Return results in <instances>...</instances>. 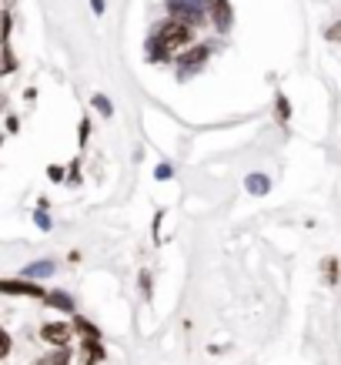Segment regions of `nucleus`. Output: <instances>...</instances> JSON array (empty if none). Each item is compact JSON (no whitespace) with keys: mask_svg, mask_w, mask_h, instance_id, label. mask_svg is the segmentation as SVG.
I'll use <instances>...</instances> for the list:
<instances>
[{"mask_svg":"<svg viewBox=\"0 0 341 365\" xmlns=\"http://www.w3.org/2000/svg\"><path fill=\"white\" fill-rule=\"evenodd\" d=\"M34 221H37V228H44V231H51V218H47V212H44V204H40V212L34 214Z\"/></svg>","mask_w":341,"mask_h":365,"instance_id":"f3484780","label":"nucleus"},{"mask_svg":"<svg viewBox=\"0 0 341 365\" xmlns=\"http://www.w3.org/2000/svg\"><path fill=\"white\" fill-rule=\"evenodd\" d=\"M71 332H74V325H64V322H47V325L40 328L44 342H51L54 349H64V345H71Z\"/></svg>","mask_w":341,"mask_h":365,"instance_id":"39448f33","label":"nucleus"},{"mask_svg":"<svg viewBox=\"0 0 341 365\" xmlns=\"http://www.w3.org/2000/svg\"><path fill=\"white\" fill-rule=\"evenodd\" d=\"M208 57H211V44H194L188 54H181L177 57V81H188L191 74H198Z\"/></svg>","mask_w":341,"mask_h":365,"instance_id":"f03ea898","label":"nucleus"},{"mask_svg":"<svg viewBox=\"0 0 341 365\" xmlns=\"http://www.w3.org/2000/svg\"><path fill=\"white\" fill-rule=\"evenodd\" d=\"M328 37H331V40H341V24L331 27V30H328Z\"/></svg>","mask_w":341,"mask_h":365,"instance_id":"5701e85b","label":"nucleus"},{"mask_svg":"<svg viewBox=\"0 0 341 365\" xmlns=\"http://www.w3.org/2000/svg\"><path fill=\"white\" fill-rule=\"evenodd\" d=\"M211 21H215L217 34H227L234 24V11H231V0H211Z\"/></svg>","mask_w":341,"mask_h":365,"instance_id":"423d86ee","label":"nucleus"},{"mask_svg":"<svg viewBox=\"0 0 341 365\" xmlns=\"http://www.w3.org/2000/svg\"><path fill=\"white\" fill-rule=\"evenodd\" d=\"M244 188H248V195H268V191H271V178L268 175H248L244 178Z\"/></svg>","mask_w":341,"mask_h":365,"instance_id":"6e6552de","label":"nucleus"},{"mask_svg":"<svg viewBox=\"0 0 341 365\" xmlns=\"http://www.w3.org/2000/svg\"><path fill=\"white\" fill-rule=\"evenodd\" d=\"M90 7H94V13L101 17V13H104V0H90Z\"/></svg>","mask_w":341,"mask_h":365,"instance_id":"b1692460","label":"nucleus"},{"mask_svg":"<svg viewBox=\"0 0 341 365\" xmlns=\"http://www.w3.org/2000/svg\"><path fill=\"white\" fill-rule=\"evenodd\" d=\"M37 365H71V349L64 345V349H57V352H51V355H44Z\"/></svg>","mask_w":341,"mask_h":365,"instance_id":"9b49d317","label":"nucleus"},{"mask_svg":"<svg viewBox=\"0 0 341 365\" xmlns=\"http://www.w3.org/2000/svg\"><path fill=\"white\" fill-rule=\"evenodd\" d=\"M47 178H51V181H64V168L51 164V168H47Z\"/></svg>","mask_w":341,"mask_h":365,"instance_id":"aec40b11","label":"nucleus"},{"mask_svg":"<svg viewBox=\"0 0 341 365\" xmlns=\"http://www.w3.org/2000/svg\"><path fill=\"white\" fill-rule=\"evenodd\" d=\"M74 332H80V335H88V339H101V328L90 325L88 318H74Z\"/></svg>","mask_w":341,"mask_h":365,"instance_id":"f8f14e48","label":"nucleus"},{"mask_svg":"<svg viewBox=\"0 0 341 365\" xmlns=\"http://www.w3.org/2000/svg\"><path fill=\"white\" fill-rule=\"evenodd\" d=\"M88 134H90V121L88 117H80V127H77V141H80V148L88 144Z\"/></svg>","mask_w":341,"mask_h":365,"instance_id":"dca6fc26","label":"nucleus"},{"mask_svg":"<svg viewBox=\"0 0 341 365\" xmlns=\"http://www.w3.org/2000/svg\"><path fill=\"white\" fill-rule=\"evenodd\" d=\"M140 289L151 295V272H140Z\"/></svg>","mask_w":341,"mask_h":365,"instance_id":"412c9836","label":"nucleus"},{"mask_svg":"<svg viewBox=\"0 0 341 365\" xmlns=\"http://www.w3.org/2000/svg\"><path fill=\"white\" fill-rule=\"evenodd\" d=\"M167 11H171V17L174 21H184V24H201V0H167Z\"/></svg>","mask_w":341,"mask_h":365,"instance_id":"7ed1b4c3","label":"nucleus"},{"mask_svg":"<svg viewBox=\"0 0 341 365\" xmlns=\"http://www.w3.org/2000/svg\"><path fill=\"white\" fill-rule=\"evenodd\" d=\"M44 305L61 308V312H74V299H71L67 291H47V295H44Z\"/></svg>","mask_w":341,"mask_h":365,"instance_id":"0eeeda50","label":"nucleus"},{"mask_svg":"<svg viewBox=\"0 0 341 365\" xmlns=\"http://www.w3.org/2000/svg\"><path fill=\"white\" fill-rule=\"evenodd\" d=\"M0 291L4 295H30V299H44L47 291L40 289L37 282H30V278H4L0 282Z\"/></svg>","mask_w":341,"mask_h":365,"instance_id":"20e7f679","label":"nucleus"},{"mask_svg":"<svg viewBox=\"0 0 341 365\" xmlns=\"http://www.w3.org/2000/svg\"><path fill=\"white\" fill-rule=\"evenodd\" d=\"M13 67H17V57H13V51H11V40L4 44V74H11Z\"/></svg>","mask_w":341,"mask_h":365,"instance_id":"2eb2a0df","label":"nucleus"},{"mask_svg":"<svg viewBox=\"0 0 341 365\" xmlns=\"http://www.w3.org/2000/svg\"><path fill=\"white\" fill-rule=\"evenodd\" d=\"M325 272H328V282L335 285V282H338V262H335V258H328V262H325Z\"/></svg>","mask_w":341,"mask_h":365,"instance_id":"a211bd4d","label":"nucleus"},{"mask_svg":"<svg viewBox=\"0 0 341 365\" xmlns=\"http://www.w3.org/2000/svg\"><path fill=\"white\" fill-rule=\"evenodd\" d=\"M154 178H157V181L171 178V164H157V168H154Z\"/></svg>","mask_w":341,"mask_h":365,"instance_id":"6ab92c4d","label":"nucleus"},{"mask_svg":"<svg viewBox=\"0 0 341 365\" xmlns=\"http://www.w3.org/2000/svg\"><path fill=\"white\" fill-rule=\"evenodd\" d=\"M90 104H94V108H97V111H101L104 117H111V114H114V104L107 101L104 94H94V101H90Z\"/></svg>","mask_w":341,"mask_h":365,"instance_id":"4468645a","label":"nucleus"},{"mask_svg":"<svg viewBox=\"0 0 341 365\" xmlns=\"http://www.w3.org/2000/svg\"><path fill=\"white\" fill-rule=\"evenodd\" d=\"M275 114H278V121H281V124H288V117H291V104H288V98H285V94H278V98H275Z\"/></svg>","mask_w":341,"mask_h":365,"instance_id":"ddd939ff","label":"nucleus"},{"mask_svg":"<svg viewBox=\"0 0 341 365\" xmlns=\"http://www.w3.org/2000/svg\"><path fill=\"white\" fill-rule=\"evenodd\" d=\"M0 342H4V345H0V355H7V352H11V335L4 332V335H0Z\"/></svg>","mask_w":341,"mask_h":365,"instance_id":"4be33fe9","label":"nucleus"},{"mask_svg":"<svg viewBox=\"0 0 341 365\" xmlns=\"http://www.w3.org/2000/svg\"><path fill=\"white\" fill-rule=\"evenodd\" d=\"M84 345V362H101L104 355V349H101V339H88V342H80Z\"/></svg>","mask_w":341,"mask_h":365,"instance_id":"1a4fd4ad","label":"nucleus"},{"mask_svg":"<svg viewBox=\"0 0 341 365\" xmlns=\"http://www.w3.org/2000/svg\"><path fill=\"white\" fill-rule=\"evenodd\" d=\"M191 40H194V27L184 24V21H164L161 24V30H157V37H154L151 44V61H167L174 51H181V47H188Z\"/></svg>","mask_w":341,"mask_h":365,"instance_id":"f257e3e1","label":"nucleus"},{"mask_svg":"<svg viewBox=\"0 0 341 365\" xmlns=\"http://www.w3.org/2000/svg\"><path fill=\"white\" fill-rule=\"evenodd\" d=\"M44 275H54V262H34L24 268V278H44Z\"/></svg>","mask_w":341,"mask_h":365,"instance_id":"9d476101","label":"nucleus"}]
</instances>
